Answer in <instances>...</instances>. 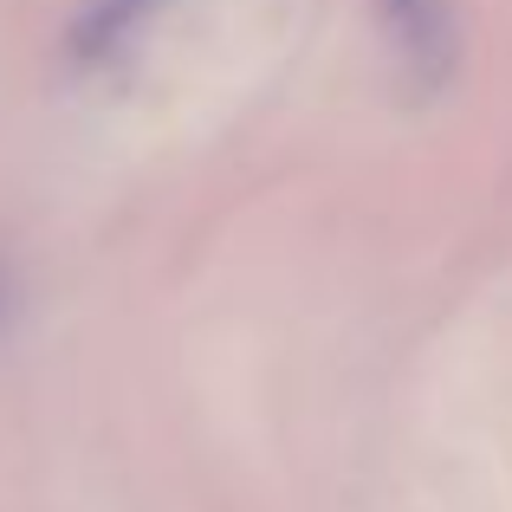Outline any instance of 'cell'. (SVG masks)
<instances>
[{
    "label": "cell",
    "instance_id": "obj_1",
    "mask_svg": "<svg viewBox=\"0 0 512 512\" xmlns=\"http://www.w3.org/2000/svg\"><path fill=\"white\" fill-rule=\"evenodd\" d=\"M383 20L389 33H396L402 59L415 65V72L441 78L454 59V20H448V0H383Z\"/></svg>",
    "mask_w": 512,
    "mask_h": 512
},
{
    "label": "cell",
    "instance_id": "obj_2",
    "mask_svg": "<svg viewBox=\"0 0 512 512\" xmlns=\"http://www.w3.org/2000/svg\"><path fill=\"white\" fill-rule=\"evenodd\" d=\"M163 0H85V13L72 20V59L78 65H98L137 33L143 20H156Z\"/></svg>",
    "mask_w": 512,
    "mask_h": 512
}]
</instances>
